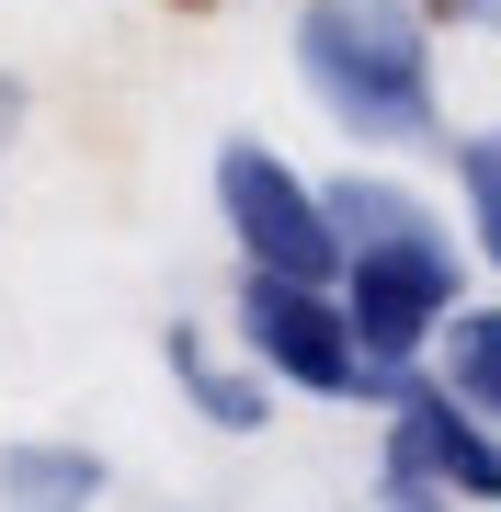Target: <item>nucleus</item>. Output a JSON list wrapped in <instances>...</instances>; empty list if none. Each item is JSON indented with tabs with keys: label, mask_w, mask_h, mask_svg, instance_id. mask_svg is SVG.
Segmentation results:
<instances>
[{
	"label": "nucleus",
	"mask_w": 501,
	"mask_h": 512,
	"mask_svg": "<svg viewBox=\"0 0 501 512\" xmlns=\"http://www.w3.org/2000/svg\"><path fill=\"white\" fill-rule=\"evenodd\" d=\"M114 467L69 433H12L0 444V512H103Z\"/></svg>",
	"instance_id": "obj_7"
},
{
	"label": "nucleus",
	"mask_w": 501,
	"mask_h": 512,
	"mask_svg": "<svg viewBox=\"0 0 501 512\" xmlns=\"http://www.w3.org/2000/svg\"><path fill=\"white\" fill-rule=\"evenodd\" d=\"M445 23L422 0H297L285 57L297 92L331 114L353 148H433L445 137Z\"/></svg>",
	"instance_id": "obj_1"
},
{
	"label": "nucleus",
	"mask_w": 501,
	"mask_h": 512,
	"mask_svg": "<svg viewBox=\"0 0 501 512\" xmlns=\"http://www.w3.org/2000/svg\"><path fill=\"white\" fill-rule=\"evenodd\" d=\"M228 330H240V353L274 387H297V399H365L376 410V353H365V330H353L342 285L240 262V308H228Z\"/></svg>",
	"instance_id": "obj_3"
},
{
	"label": "nucleus",
	"mask_w": 501,
	"mask_h": 512,
	"mask_svg": "<svg viewBox=\"0 0 501 512\" xmlns=\"http://www.w3.org/2000/svg\"><path fill=\"white\" fill-rule=\"evenodd\" d=\"M205 194H217V228L240 239V262H262V274H308V285H342L331 194H319L308 171L285 160V148H262V137H217Z\"/></svg>",
	"instance_id": "obj_4"
},
{
	"label": "nucleus",
	"mask_w": 501,
	"mask_h": 512,
	"mask_svg": "<svg viewBox=\"0 0 501 512\" xmlns=\"http://www.w3.org/2000/svg\"><path fill=\"white\" fill-rule=\"evenodd\" d=\"M433 376H445L467 410H490V421H501V296H467V308L445 319V342H433Z\"/></svg>",
	"instance_id": "obj_8"
},
{
	"label": "nucleus",
	"mask_w": 501,
	"mask_h": 512,
	"mask_svg": "<svg viewBox=\"0 0 501 512\" xmlns=\"http://www.w3.org/2000/svg\"><path fill=\"white\" fill-rule=\"evenodd\" d=\"M433 23H445V35H490L501 46V0H422Z\"/></svg>",
	"instance_id": "obj_12"
},
{
	"label": "nucleus",
	"mask_w": 501,
	"mask_h": 512,
	"mask_svg": "<svg viewBox=\"0 0 501 512\" xmlns=\"http://www.w3.org/2000/svg\"><path fill=\"white\" fill-rule=\"evenodd\" d=\"M445 160H456V205H467V251L501 274V126H467Z\"/></svg>",
	"instance_id": "obj_10"
},
{
	"label": "nucleus",
	"mask_w": 501,
	"mask_h": 512,
	"mask_svg": "<svg viewBox=\"0 0 501 512\" xmlns=\"http://www.w3.org/2000/svg\"><path fill=\"white\" fill-rule=\"evenodd\" d=\"M342 308H353V330H365V353H376V410H388V387L410 365H433L445 319L467 308L456 228L433 217V228H399V239H353L342 251Z\"/></svg>",
	"instance_id": "obj_2"
},
{
	"label": "nucleus",
	"mask_w": 501,
	"mask_h": 512,
	"mask_svg": "<svg viewBox=\"0 0 501 512\" xmlns=\"http://www.w3.org/2000/svg\"><path fill=\"white\" fill-rule=\"evenodd\" d=\"M331 194V228H342V251L353 239H399V228H433V205L399 183V171H342V183H319Z\"/></svg>",
	"instance_id": "obj_9"
},
{
	"label": "nucleus",
	"mask_w": 501,
	"mask_h": 512,
	"mask_svg": "<svg viewBox=\"0 0 501 512\" xmlns=\"http://www.w3.org/2000/svg\"><path fill=\"white\" fill-rule=\"evenodd\" d=\"M0 160H12V126H0Z\"/></svg>",
	"instance_id": "obj_13"
},
{
	"label": "nucleus",
	"mask_w": 501,
	"mask_h": 512,
	"mask_svg": "<svg viewBox=\"0 0 501 512\" xmlns=\"http://www.w3.org/2000/svg\"><path fill=\"white\" fill-rule=\"evenodd\" d=\"M160 365H171V387H183V410L205 433H262V421H274V376H262L251 353H217L194 319L160 330Z\"/></svg>",
	"instance_id": "obj_6"
},
{
	"label": "nucleus",
	"mask_w": 501,
	"mask_h": 512,
	"mask_svg": "<svg viewBox=\"0 0 501 512\" xmlns=\"http://www.w3.org/2000/svg\"><path fill=\"white\" fill-rule=\"evenodd\" d=\"M376 444H388V456H410V467H433L467 512H501V421L467 410L433 365H410V376L388 387V433H376Z\"/></svg>",
	"instance_id": "obj_5"
},
{
	"label": "nucleus",
	"mask_w": 501,
	"mask_h": 512,
	"mask_svg": "<svg viewBox=\"0 0 501 512\" xmlns=\"http://www.w3.org/2000/svg\"><path fill=\"white\" fill-rule=\"evenodd\" d=\"M376 512H467V501H456L433 467H410V456H388V444H376Z\"/></svg>",
	"instance_id": "obj_11"
}]
</instances>
